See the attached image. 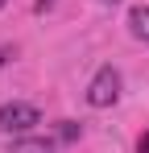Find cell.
Returning a JSON list of instances; mask_svg holds the SVG:
<instances>
[{
  "instance_id": "52a82bcc",
  "label": "cell",
  "mask_w": 149,
  "mask_h": 153,
  "mask_svg": "<svg viewBox=\"0 0 149 153\" xmlns=\"http://www.w3.org/2000/svg\"><path fill=\"white\" fill-rule=\"evenodd\" d=\"M108 4H116V0H108Z\"/></svg>"
},
{
  "instance_id": "3957f363",
  "label": "cell",
  "mask_w": 149,
  "mask_h": 153,
  "mask_svg": "<svg viewBox=\"0 0 149 153\" xmlns=\"http://www.w3.org/2000/svg\"><path fill=\"white\" fill-rule=\"evenodd\" d=\"M8 153H54V141H46V137H25V141H13Z\"/></svg>"
},
{
  "instance_id": "277c9868",
  "label": "cell",
  "mask_w": 149,
  "mask_h": 153,
  "mask_svg": "<svg viewBox=\"0 0 149 153\" xmlns=\"http://www.w3.org/2000/svg\"><path fill=\"white\" fill-rule=\"evenodd\" d=\"M128 25H133V33H137L141 42H149V4H141V8H133Z\"/></svg>"
},
{
  "instance_id": "ba28073f",
  "label": "cell",
  "mask_w": 149,
  "mask_h": 153,
  "mask_svg": "<svg viewBox=\"0 0 149 153\" xmlns=\"http://www.w3.org/2000/svg\"><path fill=\"white\" fill-rule=\"evenodd\" d=\"M0 8H4V0H0Z\"/></svg>"
},
{
  "instance_id": "7a4b0ae2",
  "label": "cell",
  "mask_w": 149,
  "mask_h": 153,
  "mask_svg": "<svg viewBox=\"0 0 149 153\" xmlns=\"http://www.w3.org/2000/svg\"><path fill=\"white\" fill-rule=\"evenodd\" d=\"M33 124H42V112H37L33 103L13 100V103L0 108V132H29Z\"/></svg>"
},
{
  "instance_id": "6da1fadb",
  "label": "cell",
  "mask_w": 149,
  "mask_h": 153,
  "mask_svg": "<svg viewBox=\"0 0 149 153\" xmlns=\"http://www.w3.org/2000/svg\"><path fill=\"white\" fill-rule=\"evenodd\" d=\"M120 100V71L116 66H99L95 79L87 83V103L91 108H112Z\"/></svg>"
},
{
  "instance_id": "8992f818",
  "label": "cell",
  "mask_w": 149,
  "mask_h": 153,
  "mask_svg": "<svg viewBox=\"0 0 149 153\" xmlns=\"http://www.w3.org/2000/svg\"><path fill=\"white\" fill-rule=\"evenodd\" d=\"M137 153H149V132L141 137V141H137Z\"/></svg>"
},
{
  "instance_id": "5b68a950",
  "label": "cell",
  "mask_w": 149,
  "mask_h": 153,
  "mask_svg": "<svg viewBox=\"0 0 149 153\" xmlns=\"http://www.w3.org/2000/svg\"><path fill=\"white\" fill-rule=\"evenodd\" d=\"M79 137V128H74V120H62V141H74Z\"/></svg>"
}]
</instances>
